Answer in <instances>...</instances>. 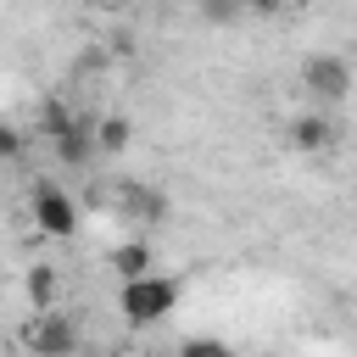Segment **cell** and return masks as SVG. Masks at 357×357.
<instances>
[{
    "label": "cell",
    "instance_id": "cell-6",
    "mask_svg": "<svg viewBox=\"0 0 357 357\" xmlns=\"http://www.w3.org/2000/svg\"><path fill=\"white\" fill-rule=\"evenodd\" d=\"M89 145H95V156H123L134 145V123L123 112H106V117L89 123Z\"/></svg>",
    "mask_w": 357,
    "mask_h": 357
},
{
    "label": "cell",
    "instance_id": "cell-14",
    "mask_svg": "<svg viewBox=\"0 0 357 357\" xmlns=\"http://www.w3.org/2000/svg\"><path fill=\"white\" fill-rule=\"evenodd\" d=\"M284 6H296V0H240V11H284Z\"/></svg>",
    "mask_w": 357,
    "mask_h": 357
},
{
    "label": "cell",
    "instance_id": "cell-2",
    "mask_svg": "<svg viewBox=\"0 0 357 357\" xmlns=\"http://www.w3.org/2000/svg\"><path fill=\"white\" fill-rule=\"evenodd\" d=\"M39 128H45V139H50V151L61 156V167H89V156H95V145H89V117H73L61 100H50V106L39 112Z\"/></svg>",
    "mask_w": 357,
    "mask_h": 357
},
{
    "label": "cell",
    "instance_id": "cell-13",
    "mask_svg": "<svg viewBox=\"0 0 357 357\" xmlns=\"http://www.w3.org/2000/svg\"><path fill=\"white\" fill-rule=\"evenodd\" d=\"M201 17L206 22H234L240 17V0H201Z\"/></svg>",
    "mask_w": 357,
    "mask_h": 357
},
{
    "label": "cell",
    "instance_id": "cell-9",
    "mask_svg": "<svg viewBox=\"0 0 357 357\" xmlns=\"http://www.w3.org/2000/svg\"><path fill=\"white\" fill-rule=\"evenodd\" d=\"M123 279H139V273H151V245L145 240H123V245H112V257H106Z\"/></svg>",
    "mask_w": 357,
    "mask_h": 357
},
{
    "label": "cell",
    "instance_id": "cell-4",
    "mask_svg": "<svg viewBox=\"0 0 357 357\" xmlns=\"http://www.w3.org/2000/svg\"><path fill=\"white\" fill-rule=\"evenodd\" d=\"M28 212H33V223H39L50 240H73V234H78V201H73L56 178H33Z\"/></svg>",
    "mask_w": 357,
    "mask_h": 357
},
{
    "label": "cell",
    "instance_id": "cell-5",
    "mask_svg": "<svg viewBox=\"0 0 357 357\" xmlns=\"http://www.w3.org/2000/svg\"><path fill=\"white\" fill-rule=\"evenodd\" d=\"M301 84H307V95H312V100L340 106V100L351 95V61H346V56H335V50H318V56H307V61H301Z\"/></svg>",
    "mask_w": 357,
    "mask_h": 357
},
{
    "label": "cell",
    "instance_id": "cell-15",
    "mask_svg": "<svg viewBox=\"0 0 357 357\" xmlns=\"http://www.w3.org/2000/svg\"><path fill=\"white\" fill-rule=\"evenodd\" d=\"M78 357H100V351H78Z\"/></svg>",
    "mask_w": 357,
    "mask_h": 357
},
{
    "label": "cell",
    "instance_id": "cell-10",
    "mask_svg": "<svg viewBox=\"0 0 357 357\" xmlns=\"http://www.w3.org/2000/svg\"><path fill=\"white\" fill-rule=\"evenodd\" d=\"M123 201H128V212H139V218H162V212H167V201H162L156 190H145V184L123 190Z\"/></svg>",
    "mask_w": 357,
    "mask_h": 357
},
{
    "label": "cell",
    "instance_id": "cell-12",
    "mask_svg": "<svg viewBox=\"0 0 357 357\" xmlns=\"http://www.w3.org/2000/svg\"><path fill=\"white\" fill-rule=\"evenodd\" d=\"M178 357H234L223 340H212V335H195V340H184L178 346Z\"/></svg>",
    "mask_w": 357,
    "mask_h": 357
},
{
    "label": "cell",
    "instance_id": "cell-11",
    "mask_svg": "<svg viewBox=\"0 0 357 357\" xmlns=\"http://www.w3.org/2000/svg\"><path fill=\"white\" fill-rule=\"evenodd\" d=\"M22 151H28V134L17 123H0V162H17Z\"/></svg>",
    "mask_w": 357,
    "mask_h": 357
},
{
    "label": "cell",
    "instance_id": "cell-1",
    "mask_svg": "<svg viewBox=\"0 0 357 357\" xmlns=\"http://www.w3.org/2000/svg\"><path fill=\"white\" fill-rule=\"evenodd\" d=\"M178 296H184L178 279H167V273H139V279H123L117 312H123L128 329H151V324H162V318L178 307Z\"/></svg>",
    "mask_w": 357,
    "mask_h": 357
},
{
    "label": "cell",
    "instance_id": "cell-8",
    "mask_svg": "<svg viewBox=\"0 0 357 357\" xmlns=\"http://www.w3.org/2000/svg\"><path fill=\"white\" fill-rule=\"evenodd\" d=\"M22 296H28V307H33V312H50V307H56V296H61V273H56L50 262H33V268L22 273Z\"/></svg>",
    "mask_w": 357,
    "mask_h": 357
},
{
    "label": "cell",
    "instance_id": "cell-7",
    "mask_svg": "<svg viewBox=\"0 0 357 357\" xmlns=\"http://www.w3.org/2000/svg\"><path fill=\"white\" fill-rule=\"evenodd\" d=\"M340 139V128H335V117H324V112H301L296 123H290V145L296 151H329Z\"/></svg>",
    "mask_w": 357,
    "mask_h": 357
},
{
    "label": "cell",
    "instance_id": "cell-3",
    "mask_svg": "<svg viewBox=\"0 0 357 357\" xmlns=\"http://www.w3.org/2000/svg\"><path fill=\"white\" fill-rule=\"evenodd\" d=\"M22 346H28V357H78L84 351V329L67 318V312H33L28 324H22Z\"/></svg>",
    "mask_w": 357,
    "mask_h": 357
}]
</instances>
